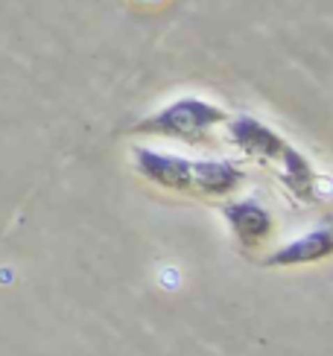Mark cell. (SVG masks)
<instances>
[{"label":"cell","instance_id":"obj_1","mask_svg":"<svg viewBox=\"0 0 333 356\" xmlns=\"http://www.w3.org/2000/svg\"><path fill=\"white\" fill-rule=\"evenodd\" d=\"M229 120L225 108L214 106L199 97H181L161 111L144 117L132 126L134 135H153V138H173L185 143H205L210 129L222 126Z\"/></svg>","mask_w":333,"mask_h":356},{"label":"cell","instance_id":"obj_2","mask_svg":"<svg viewBox=\"0 0 333 356\" xmlns=\"http://www.w3.org/2000/svg\"><path fill=\"white\" fill-rule=\"evenodd\" d=\"M132 164L146 181H153L164 190H176V193H193V161L170 155V152H158V149H146V146H134L132 149Z\"/></svg>","mask_w":333,"mask_h":356},{"label":"cell","instance_id":"obj_5","mask_svg":"<svg viewBox=\"0 0 333 356\" xmlns=\"http://www.w3.org/2000/svg\"><path fill=\"white\" fill-rule=\"evenodd\" d=\"M333 251V234L327 225L313 228L298 240L281 245L275 254L266 257V266H307V263H319L330 257Z\"/></svg>","mask_w":333,"mask_h":356},{"label":"cell","instance_id":"obj_6","mask_svg":"<svg viewBox=\"0 0 333 356\" xmlns=\"http://www.w3.org/2000/svg\"><path fill=\"white\" fill-rule=\"evenodd\" d=\"M243 184V170L231 161H193V193L196 196H229Z\"/></svg>","mask_w":333,"mask_h":356},{"label":"cell","instance_id":"obj_3","mask_svg":"<svg viewBox=\"0 0 333 356\" xmlns=\"http://www.w3.org/2000/svg\"><path fill=\"white\" fill-rule=\"evenodd\" d=\"M229 126V140L237 146L240 152H246L251 158H261V161H278L281 152L286 149V140L278 135L275 129L263 126L261 120H254L249 114H240L225 120Z\"/></svg>","mask_w":333,"mask_h":356},{"label":"cell","instance_id":"obj_7","mask_svg":"<svg viewBox=\"0 0 333 356\" xmlns=\"http://www.w3.org/2000/svg\"><path fill=\"white\" fill-rule=\"evenodd\" d=\"M281 178H284V184L290 187L298 199H310L313 196V187H316V175H313V167H310V161L295 152L290 143H286V149L281 152Z\"/></svg>","mask_w":333,"mask_h":356},{"label":"cell","instance_id":"obj_4","mask_svg":"<svg viewBox=\"0 0 333 356\" xmlns=\"http://www.w3.org/2000/svg\"><path fill=\"white\" fill-rule=\"evenodd\" d=\"M222 216L229 222V228L234 231V236L243 245H261L263 240H269L272 228H275V219L261 202L254 199H237L222 207Z\"/></svg>","mask_w":333,"mask_h":356}]
</instances>
